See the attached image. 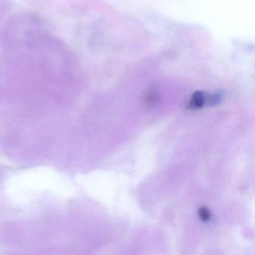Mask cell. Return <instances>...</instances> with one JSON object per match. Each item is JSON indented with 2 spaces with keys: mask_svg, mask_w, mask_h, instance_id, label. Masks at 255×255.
Returning a JSON list of instances; mask_svg holds the SVG:
<instances>
[{
  "mask_svg": "<svg viewBox=\"0 0 255 255\" xmlns=\"http://www.w3.org/2000/svg\"><path fill=\"white\" fill-rule=\"evenodd\" d=\"M205 103V97L202 92H196L192 97L190 103V108L193 109H200Z\"/></svg>",
  "mask_w": 255,
  "mask_h": 255,
  "instance_id": "6da1fadb",
  "label": "cell"
},
{
  "mask_svg": "<svg viewBox=\"0 0 255 255\" xmlns=\"http://www.w3.org/2000/svg\"><path fill=\"white\" fill-rule=\"evenodd\" d=\"M199 216L203 222L209 221L211 219V213L206 207H202L199 210Z\"/></svg>",
  "mask_w": 255,
  "mask_h": 255,
  "instance_id": "7a4b0ae2",
  "label": "cell"
}]
</instances>
